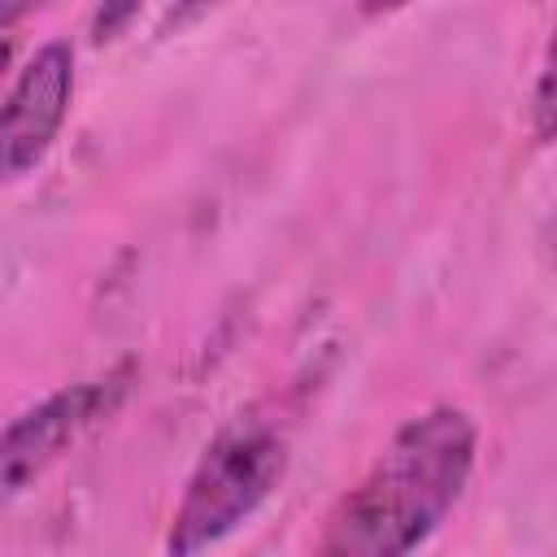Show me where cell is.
Returning <instances> with one entry per match:
<instances>
[{"instance_id": "cell-1", "label": "cell", "mask_w": 557, "mask_h": 557, "mask_svg": "<svg viewBox=\"0 0 557 557\" xmlns=\"http://www.w3.org/2000/svg\"><path fill=\"white\" fill-rule=\"evenodd\" d=\"M474 444L479 431L466 409L440 405L409 418L370 474L326 518L322 553L400 557L418 548L457 505L474 470Z\"/></svg>"}, {"instance_id": "cell-2", "label": "cell", "mask_w": 557, "mask_h": 557, "mask_svg": "<svg viewBox=\"0 0 557 557\" xmlns=\"http://www.w3.org/2000/svg\"><path fill=\"white\" fill-rule=\"evenodd\" d=\"M283 470H287V444L278 431H270L261 422L222 431L205 448L200 466L187 479V492L174 509L165 548L200 553V548L226 540L278 487Z\"/></svg>"}, {"instance_id": "cell-3", "label": "cell", "mask_w": 557, "mask_h": 557, "mask_svg": "<svg viewBox=\"0 0 557 557\" xmlns=\"http://www.w3.org/2000/svg\"><path fill=\"white\" fill-rule=\"evenodd\" d=\"M131 370H109L100 379H83L74 387L52 392L22 418L0 431V500L26 492L91 422H100L126 392Z\"/></svg>"}, {"instance_id": "cell-4", "label": "cell", "mask_w": 557, "mask_h": 557, "mask_svg": "<svg viewBox=\"0 0 557 557\" xmlns=\"http://www.w3.org/2000/svg\"><path fill=\"white\" fill-rule=\"evenodd\" d=\"M70 96H74V52L70 44L52 39L26 61L13 91L0 104V183L30 174L48 157L70 113Z\"/></svg>"}, {"instance_id": "cell-5", "label": "cell", "mask_w": 557, "mask_h": 557, "mask_svg": "<svg viewBox=\"0 0 557 557\" xmlns=\"http://www.w3.org/2000/svg\"><path fill=\"white\" fill-rule=\"evenodd\" d=\"M139 4H144V0H100V4H96V17H91V39H96V44L117 39V35L131 26V17L139 13Z\"/></svg>"}, {"instance_id": "cell-6", "label": "cell", "mask_w": 557, "mask_h": 557, "mask_svg": "<svg viewBox=\"0 0 557 557\" xmlns=\"http://www.w3.org/2000/svg\"><path fill=\"white\" fill-rule=\"evenodd\" d=\"M531 117H535V139L548 144V139H553V65L540 70L535 100H531Z\"/></svg>"}, {"instance_id": "cell-7", "label": "cell", "mask_w": 557, "mask_h": 557, "mask_svg": "<svg viewBox=\"0 0 557 557\" xmlns=\"http://www.w3.org/2000/svg\"><path fill=\"white\" fill-rule=\"evenodd\" d=\"M213 4H222V0H174V9H170V26H187V22H196L200 13H209Z\"/></svg>"}, {"instance_id": "cell-8", "label": "cell", "mask_w": 557, "mask_h": 557, "mask_svg": "<svg viewBox=\"0 0 557 557\" xmlns=\"http://www.w3.org/2000/svg\"><path fill=\"white\" fill-rule=\"evenodd\" d=\"M39 4H44V0H0V35L13 30V26H17L30 9H39Z\"/></svg>"}, {"instance_id": "cell-9", "label": "cell", "mask_w": 557, "mask_h": 557, "mask_svg": "<svg viewBox=\"0 0 557 557\" xmlns=\"http://www.w3.org/2000/svg\"><path fill=\"white\" fill-rule=\"evenodd\" d=\"M409 0H357V9L366 13V17H383V13H396V9H405Z\"/></svg>"}, {"instance_id": "cell-10", "label": "cell", "mask_w": 557, "mask_h": 557, "mask_svg": "<svg viewBox=\"0 0 557 557\" xmlns=\"http://www.w3.org/2000/svg\"><path fill=\"white\" fill-rule=\"evenodd\" d=\"M9 57H13V44H9V39H0V74L9 70Z\"/></svg>"}]
</instances>
